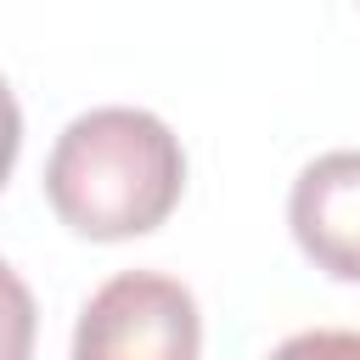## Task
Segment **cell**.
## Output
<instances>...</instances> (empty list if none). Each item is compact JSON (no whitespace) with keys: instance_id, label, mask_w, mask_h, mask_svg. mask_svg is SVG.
Listing matches in <instances>:
<instances>
[{"instance_id":"1","label":"cell","mask_w":360,"mask_h":360,"mask_svg":"<svg viewBox=\"0 0 360 360\" xmlns=\"http://www.w3.org/2000/svg\"><path fill=\"white\" fill-rule=\"evenodd\" d=\"M180 191V135L146 107H90L56 135L45 158V197L56 219L90 242L158 231L174 214Z\"/></svg>"},{"instance_id":"2","label":"cell","mask_w":360,"mask_h":360,"mask_svg":"<svg viewBox=\"0 0 360 360\" xmlns=\"http://www.w3.org/2000/svg\"><path fill=\"white\" fill-rule=\"evenodd\" d=\"M73 360H202L197 298L174 276L124 270L79 309Z\"/></svg>"},{"instance_id":"3","label":"cell","mask_w":360,"mask_h":360,"mask_svg":"<svg viewBox=\"0 0 360 360\" xmlns=\"http://www.w3.org/2000/svg\"><path fill=\"white\" fill-rule=\"evenodd\" d=\"M292 242L332 281H360V152L315 158L287 197Z\"/></svg>"},{"instance_id":"4","label":"cell","mask_w":360,"mask_h":360,"mask_svg":"<svg viewBox=\"0 0 360 360\" xmlns=\"http://www.w3.org/2000/svg\"><path fill=\"white\" fill-rule=\"evenodd\" d=\"M34 338H39V309L28 281L0 259V360H34Z\"/></svg>"},{"instance_id":"5","label":"cell","mask_w":360,"mask_h":360,"mask_svg":"<svg viewBox=\"0 0 360 360\" xmlns=\"http://www.w3.org/2000/svg\"><path fill=\"white\" fill-rule=\"evenodd\" d=\"M264 360H360V332H343V326L292 332V338L276 343Z\"/></svg>"},{"instance_id":"6","label":"cell","mask_w":360,"mask_h":360,"mask_svg":"<svg viewBox=\"0 0 360 360\" xmlns=\"http://www.w3.org/2000/svg\"><path fill=\"white\" fill-rule=\"evenodd\" d=\"M17 152H22V107H17L11 84L0 79V186L11 180V169H17Z\"/></svg>"}]
</instances>
